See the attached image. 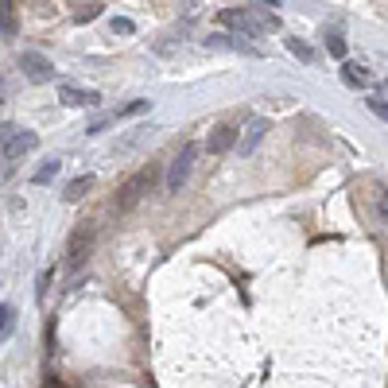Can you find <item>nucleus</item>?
<instances>
[{
  "instance_id": "f03ea898",
  "label": "nucleus",
  "mask_w": 388,
  "mask_h": 388,
  "mask_svg": "<svg viewBox=\"0 0 388 388\" xmlns=\"http://www.w3.org/2000/svg\"><path fill=\"white\" fill-rule=\"evenodd\" d=\"M148 187H152V167H144V171H136L132 179L125 183V187L117 190V199H113V210H117V214H125V210H132L136 202L144 199L148 194Z\"/></svg>"
},
{
  "instance_id": "b1692460",
  "label": "nucleus",
  "mask_w": 388,
  "mask_h": 388,
  "mask_svg": "<svg viewBox=\"0 0 388 388\" xmlns=\"http://www.w3.org/2000/svg\"><path fill=\"white\" fill-rule=\"evenodd\" d=\"M8 98V82H4V74H0V101Z\"/></svg>"
},
{
  "instance_id": "412c9836",
  "label": "nucleus",
  "mask_w": 388,
  "mask_h": 388,
  "mask_svg": "<svg viewBox=\"0 0 388 388\" xmlns=\"http://www.w3.org/2000/svg\"><path fill=\"white\" fill-rule=\"evenodd\" d=\"M113 31H121V36H132L136 24H132V20H125V16H117V20H113Z\"/></svg>"
},
{
  "instance_id": "9d476101",
  "label": "nucleus",
  "mask_w": 388,
  "mask_h": 388,
  "mask_svg": "<svg viewBox=\"0 0 388 388\" xmlns=\"http://www.w3.org/2000/svg\"><path fill=\"white\" fill-rule=\"evenodd\" d=\"M338 74H342V82L350 86V90H365V86L373 82V74L365 70L362 63H342V70H338Z\"/></svg>"
},
{
  "instance_id": "393cba45",
  "label": "nucleus",
  "mask_w": 388,
  "mask_h": 388,
  "mask_svg": "<svg viewBox=\"0 0 388 388\" xmlns=\"http://www.w3.org/2000/svg\"><path fill=\"white\" fill-rule=\"evenodd\" d=\"M43 388H66V385H63V380H54V377H51V380H47Z\"/></svg>"
},
{
  "instance_id": "2eb2a0df",
  "label": "nucleus",
  "mask_w": 388,
  "mask_h": 388,
  "mask_svg": "<svg viewBox=\"0 0 388 388\" xmlns=\"http://www.w3.org/2000/svg\"><path fill=\"white\" fill-rule=\"evenodd\" d=\"M152 105V101H144V98H136V101H128V105H121L117 113H109L113 121H125V117H136V113H144V109Z\"/></svg>"
},
{
  "instance_id": "6e6552de",
  "label": "nucleus",
  "mask_w": 388,
  "mask_h": 388,
  "mask_svg": "<svg viewBox=\"0 0 388 388\" xmlns=\"http://www.w3.org/2000/svg\"><path fill=\"white\" fill-rule=\"evenodd\" d=\"M59 98H63V105H70V109H93V105H101V93L98 90H78V86H63Z\"/></svg>"
},
{
  "instance_id": "4be33fe9",
  "label": "nucleus",
  "mask_w": 388,
  "mask_h": 388,
  "mask_svg": "<svg viewBox=\"0 0 388 388\" xmlns=\"http://www.w3.org/2000/svg\"><path fill=\"white\" fill-rule=\"evenodd\" d=\"M51 280H54V268H47L43 276H39V299L47 295V288H51Z\"/></svg>"
},
{
  "instance_id": "dca6fc26",
  "label": "nucleus",
  "mask_w": 388,
  "mask_h": 388,
  "mask_svg": "<svg viewBox=\"0 0 388 388\" xmlns=\"http://www.w3.org/2000/svg\"><path fill=\"white\" fill-rule=\"evenodd\" d=\"M74 20H78V24H90V20H98L101 16V8H105V4H74Z\"/></svg>"
},
{
  "instance_id": "7ed1b4c3",
  "label": "nucleus",
  "mask_w": 388,
  "mask_h": 388,
  "mask_svg": "<svg viewBox=\"0 0 388 388\" xmlns=\"http://www.w3.org/2000/svg\"><path fill=\"white\" fill-rule=\"evenodd\" d=\"M202 148L199 144H183V152L171 160V167H167V194H179V187L190 179V167H194V160H199Z\"/></svg>"
},
{
  "instance_id": "5701e85b",
  "label": "nucleus",
  "mask_w": 388,
  "mask_h": 388,
  "mask_svg": "<svg viewBox=\"0 0 388 388\" xmlns=\"http://www.w3.org/2000/svg\"><path fill=\"white\" fill-rule=\"evenodd\" d=\"M16 128H20V125H0V148L8 144L12 136H16Z\"/></svg>"
},
{
  "instance_id": "a211bd4d",
  "label": "nucleus",
  "mask_w": 388,
  "mask_h": 388,
  "mask_svg": "<svg viewBox=\"0 0 388 388\" xmlns=\"http://www.w3.org/2000/svg\"><path fill=\"white\" fill-rule=\"evenodd\" d=\"M288 51L295 54V59H303V63H311V59H315V54H311V47L299 43V39H288Z\"/></svg>"
},
{
  "instance_id": "6ab92c4d",
  "label": "nucleus",
  "mask_w": 388,
  "mask_h": 388,
  "mask_svg": "<svg viewBox=\"0 0 388 388\" xmlns=\"http://www.w3.org/2000/svg\"><path fill=\"white\" fill-rule=\"evenodd\" d=\"M326 51L334 54V59H342V63H346V39H342V36H330V39H326Z\"/></svg>"
},
{
  "instance_id": "9b49d317",
  "label": "nucleus",
  "mask_w": 388,
  "mask_h": 388,
  "mask_svg": "<svg viewBox=\"0 0 388 388\" xmlns=\"http://www.w3.org/2000/svg\"><path fill=\"white\" fill-rule=\"evenodd\" d=\"M20 31V16H16V4L0 0V39H16Z\"/></svg>"
},
{
  "instance_id": "39448f33",
  "label": "nucleus",
  "mask_w": 388,
  "mask_h": 388,
  "mask_svg": "<svg viewBox=\"0 0 388 388\" xmlns=\"http://www.w3.org/2000/svg\"><path fill=\"white\" fill-rule=\"evenodd\" d=\"M90 249H93V226L82 222V226L70 233V245H66V268H82L86 256H90Z\"/></svg>"
},
{
  "instance_id": "ddd939ff",
  "label": "nucleus",
  "mask_w": 388,
  "mask_h": 388,
  "mask_svg": "<svg viewBox=\"0 0 388 388\" xmlns=\"http://www.w3.org/2000/svg\"><path fill=\"white\" fill-rule=\"evenodd\" d=\"M90 187H93V175H78V179L66 183L63 199H66V202H78V199H86V190H90Z\"/></svg>"
},
{
  "instance_id": "f257e3e1",
  "label": "nucleus",
  "mask_w": 388,
  "mask_h": 388,
  "mask_svg": "<svg viewBox=\"0 0 388 388\" xmlns=\"http://www.w3.org/2000/svg\"><path fill=\"white\" fill-rule=\"evenodd\" d=\"M276 4H237V8L222 12V24L237 27L241 36H264V31H276L280 27V16H276Z\"/></svg>"
},
{
  "instance_id": "1a4fd4ad",
  "label": "nucleus",
  "mask_w": 388,
  "mask_h": 388,
  "mask_svg": "<svg viewBox=\"0 0 388 388\" xmlns=\"http://www.w3.org/2000/svg\"><path fill=\"white\" fill-rule=\"evenodd\" d=\"M264 136H268V121H253V125L245 128V136H241V144H237V152H241V155H253L256 148H261Z\"/></svg>"
},
{
  "instance_id": "423d86ee",
  "label": "nucleus",
  "mask_w": 388,
  "mask_h": 388,
  "mask_svg": "<svg viewBox=\"0 0 388 388\" xmlns=\"http://www.w3.org/2000/svg\"><path fill=\"white\" fill-rule=\"evenodd\" d=\"M237 144H241V128L237 125H217L214 132H210V140H206V152L222 155V152H229V148H237Z\"/></svg>"
},
{
  "instance_id": "4468645a",
  "label": "nucleus",
  "mask_w": 388,
  "mask_h": 388,
  "mask_svg": "<svg viewBox=\"0 0 388 388\" xmlns=\"http://www.w3.org/2000/svg\"><path fill=\"white\" fill-rule=\"evenodd\" d=\"M12 330H16V307L8 303H0V342H8Z\"/></svg>"
},
{
  "instance_id": "20e7f679",
  "label": "nucleus",
  "mask_w": 388,
  "mask_h": 388,
  "mask_svg": "<svg viewBox=\"0 0 388 388\" xmlns=\"http://www.w3.org/2000/svg\"><path fill=\"white\" fill-rule=\"evenodd\" d=\"M20 70H24V78L31 82V86H47V82H54V63L47 59V54H39V51H24V54H20Z\"/></svg>"
},
{
  "instance_id": "aec40b11",
  "label": "nucleus",
  "mask_w": 388,
  "mask_h": 388,
  "mask_svg": "<svg viewBox=\"0 0 388 388\" xmlns=\"http://www.w3.org/2000/svg\"><path fill=\"white\" fill-rule=\"evenodd\" d=\"M365 105H369L373 113H377V117H380V121H385V125H388V101H380V98H369V101H365Z\"/></svg>"
},
{
  "instance_id": "f8f14e48",
  "label": "nucleus",
  "mask_w": 388,
  "mask_h": 388,
  "mask_svg": "<svg viewBox=\"0 0 388 388\" xmlns=\"http://www.w3.org/2000/svg\"><path fill=\"white\" fill-rule=\"evenodd\" d=\"M59 171H63V160H54V155H51V160L39 163V171L31 175V183H36V187H47V183H54V175H59Z\"/></svg>"
},
{
  "instance_id": "f3484780",
  "label": "nucleus",
  "mask_w": 388,
  "mask_h": 388,
  "mask_svg": "<svg viewBox=\"0 0 388 388\" xmlns=\"http://www.w3.org/2000/svg\"><path fill=\"white\" fill-rule=\"evenodd\" d=\"M373 199H377V217H380V226H388V187H385V183H377V194H373Z\"/></svg>"
},
{
  "instance_id": "0eeeda50",
  "label": "nucleus",
  "mask_w": 388,
  "mask_h": 388,
  "mask_svg": "<svg viewBox=\"0 0 388 388\" xmlns=\"http://www.w3.org/2000/svg\"><path fill=\"white\" fill-rule=\"evenodd\" d=\"M36 148H39V136L31 132V128H16V136H12L0 152H4V160H24V155L36 152Z\"/></svg>"
}]
</instances>
